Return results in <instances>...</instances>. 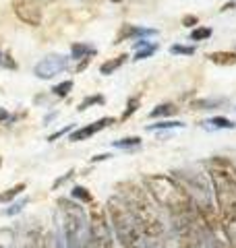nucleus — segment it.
Segmentation results:
<instances>
[{
  "instance_id": "obj_24",
  "label": "nucleus",
  "mask_w": 236,
  "mask_h": 248,
  "mask_svg": "<svg viewBox=\"0 0 236 248\" xmlns=\"http://www.w3.org/2000/svg\"><path fill=\"white\" fill-rule=\"evenodd\" d=\"M211 27H195L193 31H191V40L193 42H203V40H209L211 37Z\"/></svg>"
},
{
  "instance_id": "obj_13",
  "label": "nucleus",
  "mask_w": 236,
  "mask_h": 248,
  "mask_svg": "<svg viewBox=\"0 0 236 248\" xmlns=\"http://www.w3.org/2000/svg\"><path fill=\"white\" fill-rule=\"evenodd\" d=\"M70 56H73V60H83L87 56H96V48L87 42H75L70 46Z\"/></svg>"
},
{
  "instance_id": "obj_31",
  "label": "nucleus",
  "mask_w": 236,
  "mask_h": 248,
  "mask_svg": "<svg viewBox=\"0 0 236 248\" xmlns=\"http://www.w3.org/2000/svg\"><path fill=\"white\" fill-rule=\"evenodd\" d=\"M73 176H75V170H68V172H67L65 176H62V178H56V180H54V184H52V190H56L58 186H62V184H65V182L68 180V178H73Z\"/></svg>"
},
{
  "instance_id": "obj_38",
  "label": "nucleus",
  "mask_w": 236,
  "mask_h": 248,
  "mask_svg": "<svg viewBox=\"0 0 236 248\" xmlns=\"http://www.w3.org/2000/svg\"><path fill=\"white\" fill-rule=\"evenodd\" d=\"M0 62H2V50H0Z\"/></svg>"
},
{
  "instance_id": "obj_4",
  "label": "nucleus",
  "mask_w": 236,
  "mask_h": 248,
  "mask_svg": "<svg viewBox=\"0 0 236 248\" xmlns=\"http://www.w3.org/2000/svg\"><path fill=\"white\" fill-rule=\"evenodd\" d=\"M106 213H108L110 228H112V234L116 238L118 246L120 248H145L135 217H133L129 207L124 205V201L118 195L108 199Z\"/></svg>"
},
{
  "instance_id": "obj_8",
  "label": "nucleus",
  "mask_w": 236,
  "mask_h": 248,
  "mask_svg": "<svg viewBox=\"0 0 236 248\" xmlns=\"http://www.w3.org/2000/svg\"><path fill=\"white\" fill-rule=\"evenodd\" d=\"M68 68V56H62V54H50V56L42 58L34 68V75L37 79H52L58 73L67 71Z\"/></svg>"
},
{
  "instance_id": "obj_29",
  "label": "nucleus",
  "mask_w": 236,
  "mask_h": 248,
  "mask_svg": "<svg viewBox=\"0 0 236 248\" xmlns=\"http://www.w3.org/2000/svg\"><path fill=\"white\" fill-rule=\"evenodd\" d=\"M207 242H209V248H232L230 244H226V240L218 236H207Z\"/></svg>"
},
{
  "instance_id": "obj_27",
  "label": "nucleus",
  "mask_w": 236,
  "mask_h": 248,
  "mask_svg": "<svg viewBox=\"0 0 236 248\" xmlns=\"http://www.w3.org/2000/svg\"><path fill=\"white\" fill-rule=\"evenodd\" d=\"M170 54H180V56H191V54H195V48L193 46H170Z\"/></svg>"
},
{
  "instance_id": "obj_18",
  "label": "nucleus",
  "mask_w": 236,
  "mask_h": 248,
  "mask_svg": "<svg viewBox=\"0 0 236 248\" xmlns=\"http://www.w3.org/2000/svg\"><path fill=\"white\" fill-rule=\"evenodd\" d=\"M25 188H27L25 182H19V184L11 186V188H6L4 192H0V203H9V201H13L17 195H21V192L25 190Z\"/></svg>"
},
{
  "instance_id": "obj_19",
  "label": "nucleus",
  "mask_w": 236,
  "mask_h": 248,
  "mask_svg": "<svg viewBox=\"0 0 236 248\" xmlns=\"http://www.w3.org/2000/svg\"><path fill=\"white\" fill-rule=\"evenodd\" d=\"M139 108H141V95H133V97H129L127 108H124V112H122V116H120V120H129L131 116L139 110Z\"/></svg>"
},
{
  "instance_id": "obj_6",
  "label": "nucleus",
  "mask_w": 236,
  "mask_h": 248,
  "mask_svg": "<svg viewBox=\"0 0 236 248\" xmlns=\"http://www.w3.org/2000/svg\"><path fill=\"white\" fill-rule=\"evenodd\" d=\"M58 209L62 213V230H65L67 248L87 246V215L83 207L73 199H58Z\"/></svg>"
},
{
  "instance_id": "obj_37",
  "label": "nucleus",
  "mask_w": 236,
  "mask_h": 248,
  "mask_svg": "<svg viewBox=\"0 0 236 248\" xmlns=\"http://www.w3.org/2000/svg\"><path fill=\"white\" fill-rule=\"evenodd\" d=\"M112 155L110 153H101V155H96V157H91V161H104V159H110Z\"/></svg>"
},
{
  "instance_id": "obj_15",
  "label": "nucleus",
  "mask_w": 236,
  "mask_h": 248,
  "mask_svg": "<svg viewBox=\"0 0 236 248\" xmlns=\"http://www.w3.org/2000/svg\"><path fill=\"white\" fill-rule=\"evenodd\" d=\"M127 58H129L127 54H120V56H116V58H110V60H106L104 64L100 66V73L104 75V77L114 75V73L118 71V68H120V66L124 64V62H127Z\"/></svg>"
},
{
  "instance_id": "obj_25",
  "label": "nucleus",
  "mask_w": 236,
  "mask_h": 248,
  "mask_svg": "<svg viewBox=\"0 0 236 248\" xmlns=\"http://www.w3.org/2000/svg\"><path fill=\"white\" fill-rule=\"evenodd\" d=\"M70 89H73V81H62V83H58V85H54L52 93H54L56 97H67L68 93H70Z\"/></svg>"
},
{
  "instance_id": "obj_21",
  "label": "nucleus",
  "mask_w": 236,
  "mask_h": 248,
  "mask_svg": "<svg viewBox=\"0 0 236 248\" xmlns=\"http://www.w3.org/2000/svg\"><path fill=\"white\" fill-rule=\"evenodd\" d=\"M164 128H185V122L180 120H162L157 124H149L147 130H164Z\"/></svg>"
},
{
  "instance_id": "obj_17",
  "label": "nucleus",
  "mask_w": 236,
  "mask_h": 248,
  "mask_svg": "<svg viewBox=\"0 0 236 248\" xmlns=\"http://www.w3.org/2000/svg\"><path fill=\"white\" fill-rule=\"evenodd\" d=\"M178 112V108L174 104H160L149 112V118H166V116H174Z\"/></svg>"
},
{
  "instance_id": "obj_33",
  "label": "nucleus",
  "mask_w": 236,
  "mask_h": 248,
  "mask_svg": "<svg viewBox=\"0 0 236 248\" xmlns=\"http://www.w3.org/2000/svg\"><path fill=\"white\" fill-rule=\"evenodd\" d=\"M197 23H199V17H197V15H185L183 17L185 27H197Z\"/></svg>"
},
{
  "instance_id": "obj_26",
  "label": "nucleus",
  "mask_w": 236,
  "mask_h": 248,
  "mask_svg": "<svg viewBox=\"0 0 236 248\" xmlns=\"http://www.w3.org/2000/svg\"><path fill=\"white\" fill-rule=\"evenodd\" d=\"M96 104H104V97H101V95H87L81 104H79L77 110H79V112H85L89 106H96Z\"/></svg>"
},
{
  "instance_id": "obj_10",
  "label": "nucleus",
  "mask_w": 236,
  "mask_h": 248,
  "mask_svg": "<svg viewBox=\"0 0 236 248\" xmlns=\"http://www.w3.org/2000/svg\"><path fill=\"white\" fill-rule=\"evenodd\" d=\"M149 35H155V29L124 25V27H120V31H118L114 44H122V40H131V37H149Z\"/></svg>"
},
{
  "instance_id": "obj_30",
  "label": "nucleus",
  "mask_w": 236,
  "mask_h": 248,
  "mask_svg": "<svg viewBox=\"0 0 236 248\" xmlns=\"http://www.w3.org/2000/svg\"><path fill=\"white\" fill-rule=\"evenodd\" d=\"M44 248H60V242H58V238H56V234H54V232H48V234H46V244H44Z\"/></svg>"
},
{
  "instance_id": "obj_32",
  "label": "nucleus",
  "mask_w": 236,
  "mask_h": 248,
  "mask_svg": "<svg viewBox=\"0 0 236 248\" xmlns=\"http://www.w3.org/2000/svg\"><path fill=\"white\" fill-rule=\"evenodd\" d=\"M73 126H75V124H67L65 128H60V130H56V133H52V135L48 137V141H50V143H52V141H56V139H60L62 135H67L68 130H73Z\"/></svg>"
},
{
  "instance_id": "obj_39",
  "label": "nucleus",
  "mask_w": 236,
  "mask_h": 248,
  "mask_svg": "<svg viewBox=\"0 0 236 248\" xmlns=\"http://www.w3.org/2000/svg\"><path fill=\"white\" fill-rule=\"evenodd\" d=\"M85 248H89V246H85Z\"/></svg>"
},
{
  "instance_id": "obj_28",
  "label": "nucleus",
  "mask_w": 236,
  "mask_h": 248,
  "mask_svg": "<svg viewBox=\"0 0 236 248\" xmlns=\"http://www.w3.org/2000/svg\"><path fill=\"white\" fill-rule=\"evenodd\" d=\"M157 50V44H149V46H145V48H141V50H137V56H135V60H145V58H149L152 54Z\"/></svg>"
},
{
  "instance_id": "obj_22",
  "label": "nucleus",
  "mask_w": 236,
  "mask_h": 248,
  "mask_svg": "<svg viewBox=\"0 0 236 248\" xmlns=\"http://www.w3.org/2000/svg\"><path fill=\"white\" fill-rule=\"evenodd\" d=\"M116 149H131V147H139L141 145V137H124L118 139V141L112 143Z\"/></svg>"
},
{
  "instance_id": "obj_2",
  "label": "nucleus",
  "mask_w": 236,
  "mask_h": 248,
  "mask_svg": "<svg viewBox=\"0 0 236 248\" xmlns=\"http://www.w3.org/2000/svg\"><path fill=\"white\" fill-rule=\"evenodd\" d=\"M141 186L147 190L153 203L164 209L168 215L183 213L193 209V201L186 195V190L180 186L174 176L168 174H145L141 178Z\"/></svg>"
},
{
  "instance_id": "obj_7",
  "label": "nucleus",
  "mask_w": 236,
  "mask_h": 248,
  "mask_svg": "<svg viewBox=\"0 0 236 248\" xmlns=\"http://www.w3.org/2000/svg\"><path fill=\"white\" fill-rule=\"evenodd\" d=\"M11 9L21 23L29 27H39L42 25V4L37 0H11Z\"/></svg>"
},
{
  "instance_id": "obj_36",
  "label": "nucleus",
  "mask_w": 236,
  "mask_h": 248,
  "mask_svg": "<svg viewBox=\"0 0 236 248\" xmlns=\"http://www.w3.org/2000/svg\"><path fill=\"white\" fill-rule=\"evenodd\" d=\"M4 120H9V110H6V108H0V124Z\"/></svg>"
},
{
  "instance_id": "obj_9",
  "label": "nucleus",
  "mask_w": 236,
  "mask_h": 248,
  "mask_svg": "<svg viewBox=\"0 0 236 248\" xmlns=\"http://www.w3.org/2000/svg\"><path fill=\"white\" fill-rule=\"evenodd\" d=\"M114 122H116L114 118H110V116H104V118H100V120H96V122H91V124H87V126H81V128L73 130V133H70V137H68V141H70V143L87 141L89 137L98 135L100 130H104L106 126H110V124H114Z\"/></svg>"
},
{
  "instance_id": "obj_3",
  "label": "nucleus",
  "mask_w": 236,
  "mask_h": 248,
  "mask_svg": "<svg viewBox=\"0 0 236 248\" xmlns=\"http://www.w3.org/2000/svg\"><path fill=\"white\" fill-rule=\"evenodd\" d=\"M219 217L236 215V168L224 157H214L207 164Z\"/></svg>"
},
{
  "instance_id": "obj_14",
  "label": "nucleus",
  "mask_w": 236,
  "mask_h": 248,
  "mask_svg": "<svg viewBox=\"0 0 236 248\" xmlns=\"http://www.w3.org/2000/svg\"><path fill=\"white\" fill-rule=\"evenodd\" d=\"M46 244V234H42V230L31 228L25 234V242H23V248H44Z\"/></svg>"
},
{
  "instance_id": "obj_23",
  "label": "nucleus",
  "mask_w": 236,
  "mask_h": 248,
  "mask_svg": "<svg viewBox=\"0 0 236 248\" xmlns=\"http://www.w3.org/2000/svg\"><path fill=\"white\" fill-rule=\"evenodd\" d=\"M222 104H224V99H197V102H193V108L195 110H214V108Z\"/></svg>"
},
{
  "instance_id": "obj_1",
  "label": "nucleus",
  "mask_w": 236,
  "mask_h": 248,
  "mask_svg": "<svg viewBox=\"0 0 236 248\" xmlns=\"http://www.w3.org/2000/svg\"><path fill=\"white\" fill-rule=\"evenodd\" d=\"M116 195L124 201V205L129 207V211L135 217L141 240H143L145 248H166L168 244V228L166 221L160 213L152 197L147 195V190L137 182H118L116 184Z\"/></svg>"
},
{
  "instance_id": "obj_35",
  "label": "nucleus",
  "mask_w": 236,
  "mask_h": 248,
  "mask_svg": "<svg viewBox=\"0 0 236 248\" xmlns=\"http://www.w3.org/2000/svg\"><path fill=\"white\" fill-rule=\"evenodd\" d=\"M89 62H91V56H87V58H83V60H81V64H79V66L75 68V71H77V73H81V71H85V68H87V64H89Z\"/></svg>"
},
{
  "instance_id": "obj_20",
  "label": "nucleus",
  "mask_w": 236,
  "mask_h": 248,
  "mask_svg": "<svg viewBox=\"0 0 236 248\" xmlns=\"http://www.w3.org/2000/svg\"><path fill=\"white\" fill-rule=\"evenodd\" d=\"M70 197H73V201H81V203H85V205H91L93 203L91 192H87V188H83V186H73V192H70Z\"/></svg>"
},
{
  "instance_id": "obj_12",
  "label": "nucleus",
  "mask_w": 236,
  "mask_h": 248,
  "mask_svg": "<svg viewBox=\"0 0 236 248\" xmlns=\"http://www.w3.org/2000/svg\"><path fill=\"white\" fill-rule=\"evenodd\" d=\"M207 60L214 62L218 66H234L236 64V52H209Z\"/></svg>"
},
{
  "instance_id": "obj_34",
  "label": "nucleus",
  "mask_w": 236,
  "mask_h": 248,
  "mask_svg": "<svg viewBox=\"0 0 236 248\" xmlns=\"http://www.w3.org/2000/svg\"><path fill=\"white\" fill-rule=\"evenodd\" d=\"M25 203H27V201H21V203H15L11 209H6V211H4V215H15V213H19L21 209L25 207Z\"/></svg>"
},
{
  "instance_id": "obj_5",
  "label": "nucleus",
  "mask_w": 236,
  "mask_h": 248,
  "mask_svg": "<svg viewBox=\"0 0 236 248\" xmlns=\"http://www.w3.org/2000/svg\"><path fill=\"white\" fill-rule=\"evenodd\" d=\"M170 232L176 248H201L207 240V232L203 228L195 207L188 211L170 215Z\"/></svg>"
},
{
  "instance_id": "obj_16",
  "label": "nucleus",
  "mask_w": 236,
  "mask_h": 248,
  "mask_svg": "<svg viewBox=\"0 0 236 248\" xmlns=\"http://www.w3.org/2000/svg\"><path fill=\"white\" fill-rule=\"evenodd\" d=\"M203 126L205 128H211V130H232L236 128V124L230 120V118H224V116H216V118H209L203 122Z\"/></svg>"
},
{
  "instance_id": "obj_11",
  "label": "nucleus",
  "mask_w": 236,
  "mask_h": 248,
  "mask_svg": "<svg viewBox=\"0 0 236 248\" xmlns=\"http://www.w3.org/2000/svg\"><path fill=\"white\" fill-rule=\"evenodd\" d=\"M219 232H222L226 244L236 248V215L219 217Z\"/></svg>"
}]
</instances>
